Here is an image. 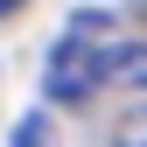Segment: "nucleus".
<instances>
[{"label": "nucleus", "instance_id": "5", "mask_svg": "<svg viewBox=\"0 0 147 147\" xmlns=\"http://www.w3.org/2000/svg\"><path fill=\"white\" fill-rule=\"evenodd\" d=\"M14 7H21V0H0V14H14Z\"/></svg>", "mask_w": 147, "mask_h": 147}, {"label": "nucleus", "instance_id": "2", "mask_svg": "<svg viewBox=\"0 0 147 147\" xmlns=\"http://www.w3.org/2000/svg\"><path fill=\"white\" fill-rule=\"evenodd\" d=\"M14 147H63V140H56V119H49L42 105L21 112V119H14Z\"/></svg>", "mask_w": 147, "mask_h": 147}, {"label": "nucleus", "instance_id": "4", "mask_svg": "<svg viewBox=\"0 0 147 147\" xmlns=\"http://www.w3.org/2000/svg\"><path fill=\"white\" fill-rule=\"evenodd\" d=\"M119 147H147V105H140L126 126H119Z\"/></svg>", "mask_w": 147, "mask_h": 147}, {"label": "nucleus", "instance_id": "3", "mask_svg": "<svg viewBox=\"0 0 147 147\" xmlns=\"http://www.w3.org/2000/svg\"><path fill=\"white\" fill-rule=\"evenodd\" d=\"M119 77L147 91V42H119Z\"/></svg>", "mask_w": 147, "mask_h": 147}, {"label": "nucleus", "instance_id": "1", "mask_svg": "<svg viewBox=\"0 0 147 147\" xmlns=\"http://www.w3.org/2000/svg\"><path fill=\"white\" fill-rule=\"evenodd\" d=\"M105 28H112L105 14H77L70 35L49 49V63H42V91H49L56 105H84L91 91L119 70V42H105Z\"/></svg>", "mask_w": 147, "mask_h": 147}]
</instances>
